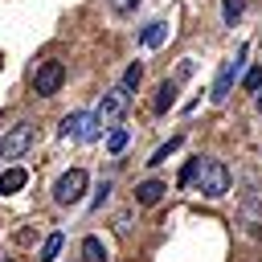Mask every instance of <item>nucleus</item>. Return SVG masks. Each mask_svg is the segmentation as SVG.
Returning a JSON list of instances; mask_svg holds the SVG:
<instances>
[{
  "mask_svg": "<svg viewBox=\"0 0 262 262\" xmlns=\"http://www.w3.org/2000/svg\"><path fill=\"white\" fill-rule=\"evenodd\" d=\"M196 168H201V156H196V160H188V164H184V172H180V188H188V184H192V180H196Z\"/></svg>",
  "mask_w": 262,
  "mask_h": 262,
  "instance_id": "nucleus-20",
  "label": "nucleus"
},
{
  "mask_svg": "<svg viewBox=\"0 0 262 262\" xmlns=\"http://www.w3.org/2000/svg\"><path fill=\"white\" fill-rule=\"evenodd\" d=\"M254 102H258V111H262V90H258V94H254Z\"/></svg>",
  "mask_w": 262,
  "mask_h": 262,
  "instance_id": "nucleus-24",
  "label": "nucleus"
},
{
  "mask_svg": "<svg viewBox=\"0 0 262 262\" xmlns=\"http://www.w3.org/2000/svg\"><path fill=\"white\" fill-rule=\"evenodd\" d=\"M139 82H143V66H139V61H131V66H127V74H123V86H131V90H135Z\"/></svg>",
  "mask_w": 262,
  "mask_h": 262,
  "instance_id": "nucleus-19",
  "label": "nucleus"
},
{
  "mask_svg": "<svg viewBox=\"0 0 262 262\" xmlns=\"http://www.w3.org/2000/svg\"><path fill=\"white\" fill-rule=\"evenodd\" d=\"M242 86H246L250 94H258V90H262V66H254V70H246V74H242Z\"/></svg>",
  "mask_w": 262,
  "mask_h": 262,
  "instance_id": "nucleus-18",
  "label": "nucleus"
},
{
  "mask_svg": "<svg viewBox=\"0 0 262 262\" xmlns=\"http://www.w3.org/2000/svg\"><path fill=\"white\" fill-rule=\"evenodd\" d=\"M61 82H66V66H61V61H41V66L33 70V90H37V98L57 94Z\"/></svg>",
  "mask_w": 262,
  "mask_h": 262,
  "instance_id": "nucleus-6",
  "label": "nucleus"
},
{
  "mask_svg": "<svg viewBox=\"0 0 262 262\" xmlns=\"http://www.w3.org/2000/svg\"><path fill=\"white\" fill-rule=\"evenodd\" d=\"M61 242H66L61 233H49V237L41 242V262H53V258L61 254Z\"/></svg>",
  "mask_w": 262,
  "mask_h": 262,
  "instance_id": "nucleus-17",
  "label": "nucleus"
},
{
  "mask_svg": "<svg viewBox=\"0 0 262 262\" xmlns=\"http://www.w3.org/2000/svg\"><path fill=\"white\" fill-rule=\"evenodd\" d=\"M196 192L205 196V201H221L225 192H229V184H233V172L225 168V160H201V168H196Z\"/></svg>",
  "mask_w": 262,
  "mask_h": 262,
  "instance_id": "nucleus-1",
  "label": "nucleus"
},
{
  "mask_svg": "<svg viewBox=\"0 0 262 262\" xmlns=\"http://www.w3.org/2000/svg\"><path fill=\"white\" fill-rule=\"evenodd\" d=\"M164 192H168V184H164V180H143V184H135V205L151 209V205H160V201H164Z\"/></svg>",
  "mask_w": 262,
  "mask_h": 262,
  "instance_id": "nucleus-9",
  "label": "nucleus"
},
{
  "mask_svg": "<svg viewBox=\"0 0 262 262\" xmlns=\"http://www.w3.org/2000/svg\"><path fill=\"white\" fill-rule=\"evenodd\" d=\"M242 70H246V45H237V53L229 57V61H221V70H217V78H213V90H209V98L221 106V102H229V94H233V82L242 78Z\"/></svg>",
  "mask_w": 262,
  "mask_h": 262,
  "instance_id": "nucleus-3",
  "label": "nucleus"
},
{
  "mask_svg": "<svg viewBox=\"0 0 262 262\" xmlns=\"http://www.w3.org/2000/svg\"><path fill=\"white\" fill-rule=\"evenodd\" d=\"M172 102H176V78L160 82V90H156V115H164V111H168Z\"/></svg>",
  "mask_w": 262,
  "mask_h": 262,
  "instance_id": "nucleus-13",
  "label": "nucleus"
},
{
  "mask_svg": "<svg viewBox=\"0 0 262 262\" xmlns=\"http://www.w3.org/2000/svg\"><path fill=\"white\" fill-rule=\"evenodd\" d=\"M164 41H168V25H164V20H151V25L139 33V45H143V49H160Z\"/></svg>",
  "mask_w": 262,
  "mask_h": 262,
  "instance_id": "nucleus-11",
  "label": "nucleus"
},
{
  "mask_svg": "<svg viewBox=\"0 0 262 262\" xmlns=\"http://www.w3.org/2000/svg\"><path fill=\"white\" fill-rule=\"evenodd\" d=\"M180 143H184V135H172L168 143H160V147L151 151V160H147V164H151V168H156V164H164V160H168V156H172V151H176Z\"/></svg>",
  "mask_w": 262,
  "mask_h": 262,
  "instance_id": "nucleus-16",
  "label": "nucleus"
},
{
  "mask_svg": "<svg viewBox=\"0 0 262 262\" xmlns=\"http://www.w3.org/2000/svg\"><path fill=\"white\" fill-rule=\"evenodd\" d=\"M242 225H246L250 237L262 233V196H258V192H246V196H242Z\"/></svg>",
  "mask_w": 262,
  "mask_h": 262,
  "instance_id": "nucleus-8",
  "label": "nucleus"
},
{
  "mask_svg": "<svg viewBox=\"0 0 262 262\" xmlns=\"http://www.w3.org/2000/svg\"><path fill=\"white\" fill-rule=\"evenodd\" d=\"M135 4H139V0H111V8H115L119 16H127V12H135Z\"/></svg>",
  "mask_w": 262,
  "mask_h": 262,
  "instance_id": "nucleus-21",
  "label": "nucleus"
},
{
  "mask_svg": "<svg viewBox=\"0 0 262 262\" xmlns=\"http://www.w3.org/2000/svg\"><path fill=\"white\" fill-rule=\"evenodd\" d=\"M184 78H192V57H184V61L176 66V82H184Z\"/></svg>",
  "mask_w": 262,
  "mask_h": 262,
  "instance_id": "nucleus-22",
  "label": "nucleus"
},
{
  "mask_svg": "<svg viewBox=\"0 0 262 262\" xmlns=\"http://www.w3.org/2000/svg\"><path fill=\"white\" fill-rule=\"evenodd\" d=\"M242 12H246V0H221V20H225L229 29L242 20Z\"/></svg>",
  "mask_w": 262,
  "mask_h": 262,
  "instance_id": "nucleus-14",
  "label": "nucleus"
},
{
  "mask_svg": "<svg viewBox=\"0 0 262 262\" xmlns=\"http://www.w3.org/2000/svg\"><path fill=\"white\" fill-rule=\"evenodd\" d=\"M25 184H29V172H25V168H16V164H12V168H4V172H0V196L20 192Z\"/></svg>",
  "mask_w": 262,
  "mask_h": 262,
  "instance_id": "nucleus-10",
  "label": "nucleus"
},
{
  "mask_svg": "<svg viewBox=\"0 0 262 262\" xmlns=\"http://www.w3.org/2000/svg\"><path fill=\"white\" fill-rule=\"evenodd\" d=\"M98 131H102V123H98L94 111H74V115H66L61 127H57V135H61L66 143H94Z\"/></svg>",
  "mask_w": 262,
  "mask_h": 262,
  "instance_id": "nucleus-2",
  "label": "nucleus"
},
{
  "mask_svg": "<svg viewBox=\"0 0 262 262\" xmlns=\"http://www.w3.org/2000/svg\"><path fill=\"white\" fill-rule=\"evenodd\" d=\"M82 262H106V246H102V237H82Z\"/></svg>",
  "mask_w": 262,
  "mask_h": 262,
  "instance_id": "nucleus-12",
  "label": "nucleus"
},
{
  "mask_svg": "<svg viewBox=\"0 0 262 262\" xmlns=\"http://www.w3.org/2000/svg\"><path fill=\"white\" fill-rule=\"evenodd\" d=\"M106 192H111V180H102V184H98V196H94V209H102V201H106Z\"/></svg>",
  "mask_w": 262,
  "mask_h": 262,
  "instance_id": "nucleus-23",
  "label": "nucleus"
},
{
  "mask_svg": "<svg viewBox=\"0 0 262 262\" xmlns=\"http://www.w3.org/2000/svg\"><path fill=\"white\" fill-rule=\"evenodd\" d=\"M127 106H131V86H123V82H119V86H111V90L102 94V102H98V111H94V115H98V123H102V127H115V123L127 115Z\"/></svg>",
  "mask_w": 262,
  "mask_h": 262,
  "instance_id": "nucleus-4",
  "label": "nucleus"
},
{
  "mask_svg": "<svg viewBox=\"0 0 262 262\" xmlns=\"http://www.w3.org/2000/svg\"><path fill=\"white\" fill-rule=\"evenodd\" d=\"M127 143H131V131H127V127H115V131L106 135V151H111V156H119Z\"/></svg>",
  "mask_w": 262,
  "mask_h": 262,
  "instance_id": "nucleus-15",
  "label": "nucleus"
},
{
  "mask_svg": "<svg viewBox=\"0 0 262 262\" xmlns=\"http://www.w3.org/2000/svg\"><path fill=\"white\" fill-rule=\"evenodd\" d=\"M29 147H33V127L29 123H16L0 135V160H20Z\"/></svg>",
  "mask_w": 262,
  "mask_h": 262,
  "instance_id": "nucleus-7",
  "label": "nucleus"
},
{
  "mask_svg": "<svg viewBox=\"0 0 262 262\" xmlns=\"http://www.w3.org/2000/svg\"><path fill=\"white\" fill-rule=\"evenodd\" d=\"M82 192H86V172H82V168L61 172V176H57V184H53V201H57L61 209L78 205V201H82Z\"/></svg>",
  "mask_w": 262,
  "mask_h": 262,
  "instance_id": "nucleus-5",
  "label": "nucleus"
}]
</instances>
